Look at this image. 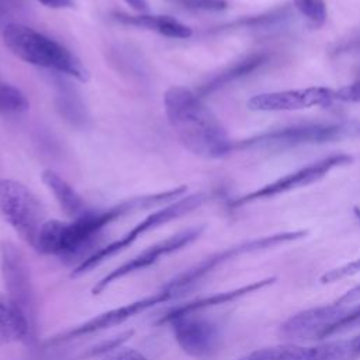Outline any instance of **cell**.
<instances>
[{
	"label": "cell",
	"instance_id": "6da1fadb",
	"mask_svg": "<svg viewBox=\"0 0 360 360\" xmlns=\"http://www.w3.org/2000/svg\"><path fill=\"white\" fill-rule=\"evenodd\" d=\"M165 112L186 149L201 158L217 159L233 150V143L202 98L183 86L166 90Z\"/></svg>",
	"mask_w": 360,
	"mask_h": 360
},
{
	"label": "cell",
	"instance_id": "7a4b0ae2",
	"mask_svg": "<svg viewBox=\"0 0 360 360\" xmlns=\"http://www.w3.org/2000/svg\"><path fill=\"white\" fill-rule=\"evenodd\" d=\"M134 212V204L128 198L101 211L89 210L82 217L70 221L49 219L39 232L35 250L58 257L83 255L96 243L105 226Z\"/></svg>",
	"mask_w": 360,
	"mask_h": 360
},
{
	"label": "cell",
	"instance_id": "3957f363",
	"mask_svg": "<svg viewBox=\"0 0 360 360\" xmlns=\"http://www.w3.org/2000/svg\"><path fill=\"white\" fill-rule=\"evenodd\" d=\"M4 45L25 63L53 70L79 82L90 79L89 69L66 46L21 22H10L1 31Z\"/></svg>",
	"mask_w": 360,
	"mask_h": 360
},
{
	"label": "cell",
	"instance_id": "277c9868",
	"mask_svg": "<svg viewBox=\"0 0 360 360\" xmlns=\"http://www.w3.org/2000/svg\"><path fill=\"white\" fill-rule=\"evenodd\" d=\"M208 198H210V195L207 193H194V194H190V195H186V197H180L179 200H176L170 204L162 205L159 210L153 211L152 214L145 217L141 222L134 225L122 236H120L118 239L107 243L105 246L98 248L97 250L91 252L84 259H82L76 264L73 271L70 273V277H79V276H83V274L91 271L93 269L98 267L100 264L110 260L115 255L128 249L131 245H134L145 233H148V232H150V231H153V229H156V228H159V226H162L167 222H172L173 219H177L183 215H187L188 212L201 207Z\"/></svg>",
	"mask_w": 360,
	"mask_h": 360
},
{
	"label": "cell",
	"instance_id": "5b68a950",
	"mask_svg": "<svg viewBox=\"0 0 360 360\" xmlns=\"http://www.w3.org/2000/svg\"><path fill=\"white\" fill-rule=\"evenodd\" d=\"M0 214L25 243L37 248L39 232L46 222L45 212L22 183L11 179L0 180Z\"/></svg>",
	"mask_w": 360,
	"mask_h": 360
},
{
	"label": "cell",
	"instance_id": "8992f818",
	"mask_svg": "<svg viewBox=\"0 0 360 360\" xmlns=\"http://www.w3.org/2000/svg\"><path fill=\"white\" fill-rule=\"evenodd\" d=\"M158 323H167L183 352L197 360H211L219 352L221 333L218 326L198 312L165 314Z\"/></svg>",
	"mask_w": 360,
	"mask_h": 360
},
{
	"label": "cell",
	"instance_id": "52a82bcc",
	"mask_svg": "<svg viewBox=\"0 0 360 360\" xmlns=\"http://www.w3.org/2000/svg\"><path fill=\"white\" fill-rule=\"evenodd\" d=\"M350 131L340 124H300L280 128L233 143V149H285L300 145L325 143L343 138Z\"/></svg>",
	"mask_w": 360,
	"mask_h": 360
},
{
	"label": "cell",
	"instance_id": "ba28073f",
	"mask_svg": "<svg viewBox=\"0 0 360 360\" xmlns=\"http://www.w3.org/2000/svg\"><path fill=\"white\" fill-rule=\"evenodd\" d=\"M0 269L6 295L37 332V300L30 270L24 256L11 242H3L0 246Z\"/></svg>",
	"mask_w": 360,
	"mask_h": 360
},
{
	"label": "cell",
	"instance_id": "9c48e42d",
	"mask_svg": "<svg viewBox=\"0 0 360 360\" xmlns=\"http://www.w3.org/2000/svg\"><path fill=\"white\" fill-rule=\"evenodd\" d=\"M205 226L204 225H198V226H191L187 229H183L163 240H159L156 243H153L152 246L143 249L142 252H139L138 255H135L134 257H131L129 260L124 262L122 264H120L118 267H115L114 270H111L110 273H107L104 277H101L91 288V292L94 295L101 294L104 290H107L111 284L120 281L121 278L131 276L134 273L142 271L148 267H150L152 264H155L156 262H159L160 259L181 250L183 248H186L187 245L193 243L194 240H197L201 233L204 232Z\"/></svg>",
	"mask_w": 360,
	"mask_h": 360
},
{
	"label": "cell",
	"instance_id": "30bf717a",
	"mask_svg": "<svg viewBox=\"0 0 360 360\" xmlns=\"http://www.w3.org/2000/svg\"><path fill=\"white\" fill-rule=\"evenodd\" d=\"M350 162H352V158L349 155H343V153L329 155V156H326V158H323L318 162H314V163H311V165H308V166H305L300 170H295L290 174H285V176L277 179L276 181L263 186L259 190H255L249 194H245V195L233 200L231 202V205L232 207H240V205H245L248 202H253V201L263 200V198H270V197L295 190L298 187L308 186V184L322 179L333 167L347 165Z\"/></svg>",
	"mask_w": 360,
	"mask_h": 360
},
{
	"label": "cell",
	"instance_id": "8fae6325",
	"mask_svg": "<svg viewBox=\"0 0 360 360\" xmlns=\"http://www.w3.org/2000/svg\"><path fill=\"white\" fill-rule=\"evenodd\" d=\"M345 311L346 305H339L336 302L304 309L291 315L280 326V335L297 340H321L325 338L326 330L343 316Z\"/></svg>",
	"mask_w": 360,
	"mask_h": 360
},
{
	"label": "cell",
	"instance_id": "7c38bea8",
	"mask_svg": "<svg viewBox=\"0 0 360 360\" xmlns=\"http://www.w3.org/2000/svg\"><path fill=\"white\" fill-rule=\"evenodd\" d=\"M333 100V90L328 87H307L283 91H269L253 96L248 108L253 111H291L315 105H326Z\"/></svg>",
	"mask_w": 360,
	"mask_h": 360
},
{
	"label": "cell",
	"instance_id": "4fadbf2b",
	"mask_svg": "<svg viewBox=\"0 0 360 360\" xmlns=\"http://www.w3.org/2000/svg\"><path fill=\"white\" fill-rule=\"evenodd\" d=\"M360 356V335L312 346L290 343L287 360H353Z\"/></svg>",
	"mask_w": 360,
	"mask_h": 360
},
{
	"label": "cell",
	"instance_id": "5bb4252c",
	"mask_svg": "<svg viewBox=\"0 0 360 360\" xmlns=\"http://www.w3.org/2000/svg\"><path fill=\"white\" fill-rule=\"evenodd\" d=\"M111 18L120 24L153 31L167 38L186 39L193 35V30L188 25L183 24L181 21L170 15H158V14H146V13L128 14L124 11H114L111 13Z\"/></svg>",
	"mask_w": 360,
	"mask_h": 360
},
{
	"label": "cell",
	"instance_id": "9a60e30c",
	"mask_svg": "<svg viewBox=\"0 0 360 360\" xmlns=\"http://www.w3.org/2000/svg\"><path fill=\"white\" fill-rule=\"evenodd\" d=\"M35 333L10 298L0 292V343H34Z\"/></svg>",
	"mask_w": 360,
	"mask_h": 360
},
{
	"label": "cell",
	"instance_id": "2e32d148",
	"mask_svg": "<svg viewBox=\"0 0 360 360\" xmlns=\"http://www.w3.org/2000/svg\"><path fill=\"white\" fill-rule=\"evenodd\" d=\"M274 281H276V277H266V278H262V280H257V281L240 285V287L229 290V291L217 292V294H212V295L197 298V300L190 301V302H184V304L176 305L174 308H172L166 314L176 315V314L200 312V311L207 309V308H212V307H217V305H222V304H228V302H232L235 300H239V298H242L245 295H249L252 292H256V291H259L262 288H266V287L271 285Z\"/></svg>",
	"mask_w": 360,
	"mask_h": 360
},
{
	"label": "cell",
	"instance_id": "e0dca14e",
	"mask_svg": "<svg viewBox=\"0 0 360 360\" xmlns=\"http://www.w3.org/2000/svg\"><path fill=\"white\" fill-rule=\"evenodd\" d=\"M42 181L48 187V190L53 194L55 200L65 211V214L70 218H79L89 211L87 205L82 200V197L76 193V190L56 172L46 169L42 172Z\"/></svg>",
	"mask_w": 360,
	"mask_h": 360
},
{
	"label": "cell",
	"instance_id": "ac0fdd59",
	"mask_svg": "<svg viewBox=\"0 0 360 360\" xmlns=\"http://www.w3.org/2000/svg\"><path fill=\"white\" fill-rule=\"evenodd\" d=\"M267 60V55L260 52V53H252L238 62H235L232 66L226 68L225 70H222L221 73L215 75L212 79H210L207 83H204L197 94L200 97L202 96H208L210 93L226 86L228 83L233 82V80H238L243 76H248L250 75L252 72H255L256 69H259L262 65H264Z\"/></svg>",
	"mask_w": 360,
	"mask_h": 360
},
{
	"label": "cell",
	"instance_id": "d6986e66",
	"mask_svg": "<svg viewBox=\"0 0 360 360\" xmlns=\"http://www.w3.org/2000/svg\"><path fill=\"white\" fill-rule=\"evenodd\" d=\"M56 104L59 112L73 125L83 127L89 120L86 107L76 89L65 80H56Z\"/></svg>",
	"mask_w": 360,
	"mask_h": 360
},
{
	"label": "cell",
	"instance_id": "ffe728a7",
	"mask_svg": "<svg viewBox=\"0 0 360 360\" xmlns=\"http://www.w3.org/2000/svg\"><path fill=\"white\" fill-rule=\"evenodd\" d=\"M28 107L30 103L20 89L0 82V112L18 114L28 110Z\"/></svg>",
	"mask_w": 360,
	"mask_h": 360
},
{
	"label": "cell",
	"instance_id": "44dd1931",
	"mask_svg": "<svg viewBox=\"0 0 360 360\" xmlns=\"http://www.w3.org/2000/svg\"><path fill=\"white\" fill-rule=\"evenodd\" d=\"M294 6L314 27H322L326 22L328 8L323 0H294Z\"/></svg>",
	"mask_w": 360,
	"mask_h": 360
},
{
	"label": "cell",
	"instance_id": "7402d4cb",
	"mask_svg": "<svg viewBox=\"0 0 360 360\" xmlns=\"http://www.w3.org/2000/svg\"><path fill=\"white\" fill-rule=\"evenodd\" d=\"M290 352V343L276 345L253 350L238 360H287Z\"/></svg>",
	"mask_w": 360,
	"mask_h": 360
},
{
	"label": "cell",
	"instance_id": "603a6c76",
	"mask_svg": "<svg viewBox=\"0 0 360 360\" xmlns=\"http://www.w3.org/2000/svg\"><path fill=\"white\" fill-rule=\"evenodd\" d=\"M360 271V257L352 260V262H347L342 266H338L335 269H330L328 270L326 273H323L321 276V283L322 284H326V283H333L336 280H340V278H345V277H349V276H353L356 273Z\"/></svg>",
	"mask_w": 360,
	"mask_h": 360
},
{
	"label": "cell",
	"instance_id": "cb8c5ba5",
	"mask_svg": "<svg viewBox=\"0 0 360 360\" xmlns=\"http://www.w3.org/2000/svg\"><path fill=\"white\" fill-rule=\"evenodd\" d=\"M176 4L195 11H222L228 7L226 0H173Z\"/></svg>",
	"mask_w": 360,
	"mask_h": 360
},
{
	"label": "cell",
	"instance_id": "d4e9b609",
	"mask_svg": "<svg viewBox=\"0 0 360 360\" xmlns=\"http://www.w3.org/2000/svg\"><path fill=\"white\" fill-rule=\"evenodd\" d=\"M100 360H148L141 352L132 347L118 346L100 357Z\"/></svg>",
	"mask_w": 360,
	"mask_h": 360
},
{
	"label": "cell",
	"instance_id": "484cf974",
	"mask_svg": "<svg viewBox=\"0 0 360 360\" xmlns=\"http://www.w3.org/2000/svg\"><path fill=\"white\" fill-rule=\"evenodd\" d=\"M333 100L345 103H360V80L335 90Z\"/></svg>",
	"mask_w": 360,
	"mask_h": 360
},
{
	"label": "cell",
	"instance_id": "4316f807",
	"mask_svg": "<svg viewBox=\"0 0 360 360\" xmlns=\"http://www.w3.org/2000/svg\"><path fill=\"white\" fill-rule=\"evenodd\" d=\"M21 8V0H0V30L3 31L4 27L11 21V17L18 13Z\"/></svg>",
	"mask_w": 360,
	"mask_h": 360
},
{
	"label": "cell",
	"instance_id": "83f0119b",
	"mask_svg": "<svg viewBox=\"0 0 360 360\" xmlns=\"http://www.w3.org/2000/svg\"><path fill=\"white\" fill-rule=\"evenodd\" d=\"M333 302H336L339 305H352V304L360 302V284H357V285L352 287L350 290H347L346 292H343Z\"/></svg>",
	"mask_w": 360,
	"mask_h": 360
},
{
	"label": "cell",
	"instance_id": "f1b7e54d",
	"mask_svg": "<svg viewBox=\"0 0 360 360\" xmlns=\"http://www.w3.org/2000/svg\"><path fill=\"white\" fill-rule=\"evenodd\" d=\"M38 1L51 8H69L73 6V0H38Z\"/></svg>",
	"mask_w": 360,
	"mask_h": 360
},
{
	"label": "cell",
	"instance_id": "f546056e",
	"mask_svg": "<svg viewBox=\"0 0 360 360\" xmlns=\"http://www.w3.org/2000/svg\"><path fill=\"white\" fill-rule=\"evenodd\" d=\"M124 1L138 13H146L148 11V1L146 0H124Z\"/></svg>",
	"mask_w": 360,
	"mask_h": 360
}]
</instances>
